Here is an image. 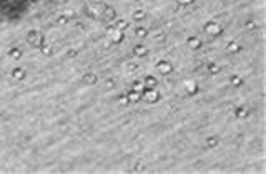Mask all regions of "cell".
Here are the masks:
<instances>
[{
    "label": "cell",
    "mask_w": 266,
    "mask_h": 174,
    "mask_svg": "<svg viewBox=\"0 0 266 174\" xmlns=\"http://www.w3.org/2000/svg\"><path fill=\"white\" fill-rule=\"evenodd\" d=\"M95 76H92V75H88V76H86V83H95Z\"/></svg>",
    "instance_id": "3"
},
{
    "label": "cell",
    "mask_w": 266,
    "mask_h": 174,
    "mask_svg": "<svg viewBox=\"0 0 266 174\" xmlns=\"http://www.w3.org/2000/svg\"><path fill=\"white\" fill-rule=\"evenodd\" d=\"M190 45H191V46H196V45H198L196 38H190Z\"/></svg>",
    "instance_id": "4"
},
{
    "label": "cell",
    "mask_w": 266,
    "mask_h": 174,
    "mask_svg": "<svg viewBox=\"0 0 266 174\" xmlns=\"http://www.w3.org/2000/svg\"><path fill=\"white\" fill-rule=\"evenodd\" d=\"M130 98L135 99V101H138V99H140V96H138V95H133V93H130Z\"/></svg>",
    "instance_id": "5"
},
{
    "label": "cell",
    "mask_w": 266,
    "mask_h": 174,
    "mask_svg": "<svg viewBox=\"0 0 266 174\" xmlns=\"http://www.w3.org/2000/svg\"><path fill=\"white\" fill-rule=\"evenodd\" d=\"M137 18H143V15H141V12H137V15H135Z\"/></svg>",
    "instance_id": "7"
},
{
    "label": "cell",
    "mask_w": 266,
    "mask_h": 174,
    "mask_svg": "<svg viewBox=\"0 0 266 174\" xmlns=\"http://www.w3.org/2000/svg\"><path fill=\"white\" fill-rule=\"evenodd\" d=\"M178 2H180V4H190L191 0H178Z\"/></svg>",
    "instance_id": "6"
},
{
    "label": "cell",
    "mask_w": 266,
    "mask_h": 174,
    "mask_svg": "<svg viewBox=\"0 0 266 174\" xmlns=\"http://www.w3.org/2000/svg\"><path fill=\"white\" fill-rule=\"evenodd\" d=\"M206 32L208 33H219L221 28H218V25H215V23H210L208 27H206Z\"/></svg>",
    "instance_id": "2"
},
{
    "label": "cell",
    "mask_w": 266,
    "mask_h": 174,
    "mask_svg": "<svg viewBox=\"0 0 266 174\" xmlns=\"http://www.w3.org/2000/svg\"><path fill=\"white\" fill-rule=\"evenodd\" d=\"M158 70L163 71V73H170V71H171V66H170L166 61H162V63H158Z\"/></svg>",
    "instance_id": "1"
}]
</instances>
